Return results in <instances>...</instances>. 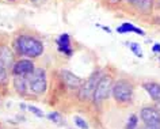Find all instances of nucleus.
Listing matches in <instances>:
<instances>
[{
    "label": "nucleus",
    "instance_id": "obj_22",
    "mask_svg": "<svg viewBox=\"0 0 160 129\" xmlns=\"http://www.w3.org/2000/svg\"><path fill=\"white\" fill-rule=\"evenodd\" d=\"M142 129H160V126H149V125H145Z\"/></svg>",
    "mask_w": 160,
    "mask_h": 129
},
{
    "label": "nucleus",
    "instance_id": "obj_9",
    "mask_svg": "<svg viewBox=\"0 0 160 129\" xmlns=\"http://www.w3.org/2000/svg\"><path fill=\"white\" fill-rule=\"evenodd\" d=\"M61 79H62L64 84L69 88H80V86L84 82L82 78L72 74L71 71H61Z\"/></svg>",
    "mask_w": 160,
    "mask_h": 129
},
{
    "label": "nucleus",
    "instance_id": "obj_6",
    "mask_svg": "<svg viewBox=\"0 0 160 129\" xmlns=\"http://www.w3.org/2000/svg\"><path fill=\"white\" fill-rule=\"evenodd\" d=\"M142 122L149 126H160V111L156 107H142L140 111Z\"/></svg>",
    "mask_w": 160,
    "mask_h": 129
},
{
    "label": "nucleus",
    "instance_id": "obj_14",
    "mask_svg": "<svg viewBox=\"0 0 160 129\" xmlns=\"http://www.w3.org/2000/svg\"><path fill=\"white\" fill-rule=\"evenodd\" d=\"M137 8L140 10V13H144V14H149L151 10H152V6H153V0H138L136 3Z\"/></svg>",
    "mask_w": 160,
    "mask_h": 129
},
{
    "label": "nucleus",
    "instance_id": "obj_23",
    "mask_svg": "<svg viewBox=\"0 0 160 129\" xmlns=\"http://www.w3.org/2000/svg\"><path fill=\"white\" fill-rule=\"evenodd\" d=\"M153 23H155V25H159V26H160V17H156V18L153 19Z\"/></svg>",
    "mask_w": 160,
    "mask_h": 129
},
{
    "label": "nucleus",
    "instance_id": "obj_3",
    "mask_svg": "<svg viewBox=\"0 0 160 129\" xmlns=\"http://www.w3.org/2000/svg\"><path fill=\"white\" fill-rule=\"evenodd\" d=\"M111 92L118 103H129L133 98V86L128 80H118L113 83Z\"/></svg>",
    "mask_w": 160,
    "mask_h": 129
},
{
    "label": "nucleus",
    "instance_id": "obj_20",
    "mask_svg": "<svg viewBox=\"0 0 160 129\" xmlns=\"http://www.w3.org/2000/svg\"><path fill=\"white\" fill-rule=\"evenodd\" d=\"M25 106H26V105H25ZM26 107H27V110H29L30 113H33V114H35L37 117H43V111H41L38 107L30 106V105H29V106H26Z\"/></svg>",
    "mask_w": 160,
    "mask_h": 129
},
{
    "label": "nucleus",
    "instance_id": "obj_26",
    "mask_svg": "<svg viewBox=\"0 0 160 129\" xmlns=\"http://www.w3.org/2000/svg\"><path fill=\"white\" fill-rule=\"evenodd\" d=\"M102 29H103V30H106V31H109V33H111V30L109 29V27H106V26H102Z\"/></svg>",
    "mask_w": 160,
    "mask_h": 129
},
{
    "label": "nucleus",
    "instance_id": "obj_16",
    "mask_svg": "<svg viewBox=\"0 0 160 129\" xmlns=\"http://www.w3.org/2000/svg\"><path fill=\"white\" fill-rule=\"evenodd\" d=\"M126 45H128V48L133 52V53L137 56V57H142L144 56V53H142V49L140 48V45L137 42H126Z\"/></svg>",
    "mask_w": 160,
    "mask_h": 129
},
{
    "label": "nucleus",
    "instance_id": "obj_17",
    "mask_svg": "<svg viewBox=\"0 0 160 129\" xmlns=\"http://www.w3.org/2000/svg\"><path fill=\"white\" fill-rule=\"evenodd\" d=\"M138 124V117L136 114H132L129 118H128V122L125 125V129H136Z\"/></svg>",
    "mask_w": 160,
    "mask_h": 129
},
{
    "label": "nucleus",
    "instance_id": "obj_8",
    "mask_svg": "<svg viewBox=\"0 0 160 129\" xmlns=\"http://www.w3.org/2000/svg\"><path fill=\"white\" fill-rule=\"evenodd\" d=\"M56 44H57L58 52L60 53H62L64 56L71 57V56L73 54V49H72V46H71V37L67 33L60 35V37L56 39Z\"/></svg>",
    "mask_w": 160,
    "mask_h": 129
},
{
    "label": "nucleus",
    "instance_id": "obj_10",
    "mask_svg": "<svg viewBox=\"0 0 160 129\" xmlns=\"http://www.w3.org/2000/svg\"><path fill=\"white\" fill-rule=\"evenodd\" d=\"M0 65L6 67L8 71L14 65V54L10 48L6 45H0Z\"/></svg>",
    "mask_w": 160,
    "mask_h": 129
},
{
    "label": "nucleus",
    "instance_id": "obj_13",
    "mask_svg": "<svg viewBox=\"0 0 160 129\" xmlns=\"http://www.w3.org/2000/svg\"><path fill=\"white\" fill-rule=\"evenodd\" d=\"M14 87L19 94H26L27 91V76H15L14 78Z\"/></svg>",
    "mask_w": 160,
    "mask_h": 129
},
{
    "label": "nucleus",
    "instance_id": "obj_5",
    "mask_svg": "<svg viewBox=\"0 0 160 129\" xmlns=\"http://www.w3.org/2000/svg\"><path fill=\"white\" fill-rule=\"evenodd\" d=\"M99 79H101V71H95L94 74L91 75L86 82H83V84L80 86V88H79V98L82 101H88V99L92 98Z\"/></svg>",
    "mask_w": 160,
    "mask_h": 129
},
{
    "label": "nucleus",
    "instance_id": "obj_12",
    "mask_svg": "<svg viewBox=\"0 0 160 129\" xmlns=\"http://www.w3.org/2000/svg\"><path fill=\"white\" fill-rule=\"evenodd\" d=\"M117 33L119 34H126V33H134L137 35H145V31L142 29H138V27H136L134 25H132L129 22H123L121 26L117 27Z\"/></svg>",
    "mask_w": 160,
    "mask_h": 129
},
{
    "label": "nucleus",
    "instance_id": "obj_24",
    "mask_svg": "<svg viewBox=\"0 0 160 129\" xmlns=\"http://www.w3.org/2000/svg\"><path fill=\"white\" fill-rule=\"evenodd\" d=\"M128 3H130V4H136V3L138 2V0H126Z\"/></svg>",
    "mask_w": 160,
    "mask_h": 129
},
{
    "label": "nucleus",
    "instance_id": "obj_19",
    "mask_svg": "<svg viewBox=\"0 0 160 129\" xmlns=\"http://www.w3.org/2000/svg\"><path fill=\"white\" fill-rule=\"evenodd\" d=\"M73 121H75V125L78 128H80V129H88V124H87V121L83 120L82 117H75Z\"/></svg>",
    "mask_w": 160,
    "mask_h": 129
},
{
    "label": "nucleus",
    "instance_id": "obj_1",
    "mask_svg": "<svg viewBox=\"0 0 160 129\" xmlns=\"http://www.w3.org/2000/svg\"><path fill=\"white\" fill-rule=\"evenodd\" d=\"M15 48L18 53L30 59L39 57L43 53V44L35 37H30V35H19L15 41Z\"/></svg>",
    "mask_w": 160,
    "mask_h": 129
},
{
    "label": "nucleus",
    "instance_id": "obj_29",
    "mask_svg": "<svg viewBox=\"0 0 160 129\" xmlns=\"http://www.w3.org/2000/svg\"><path fill=\"white\" fill-rule=\"evenodd\" d=\"M8 2H14V0H8Z\"/></svg>",
    "mask_w": 160,
    "mask_h": 129
},
{
    "label": "nucleus",
    "instance_id": "obj_4",
    "mask_svg": "<svg viewBox=\"0 0 160 129\" xmlns=\"http://www.w3.org/2000/svg\"><path fill=\"white\" fill-rule=\"evenodd\" d=\"M111 88H113V79H111V76L109 75L101 76V79H99V82L97 84V88H95L94 96H92L94 101L97 103H101L103 101H106L111 92Z\"/></svg>",
    "mask_w": 160,
    "mask_h": 129
},
{
    "label": "nucleus",
    "instance_id": "obj_11",
    "mask_svg": "<svg viewBox=\"0 0 160 129\" xmlns=\"http://www.w3.org/2000/svg\"><path fill=\"white\" fill-rule=\"evenodd\" d=\"M144 90L148 92V95L151 96L153 101H160V83H155V82H147L142 84Z\"/></svg>",
    "mask_w": 160,
    "mask_h": 129
},
{
    "label": "nucleus",
    "instance_id": "obj_21",
    "mask_svg": "<svg viewBox=\"0 0 160 129\" xmlns=\"http://www.w3.org/2000/svg\"><path fill=\"white\" fill-rule=\"evenodd\" d=\"M152 50H153L155 53H160V44H155V45L152 46Z\"/></svg>",
    "mask_w": 160,
    "mask_h": 129
},
{
    "label": "nucleus",
    "instance_id": "obj_25",
    "mask_svg": "<svg viewBox=\"0 0 160 129\" xmlns=\"http://www.w3.org/2000/svg\"><path fill=\"white\" fill-rule=\"evenodd\" d=\"M118 2H119V0H109V3H111V4H117Z\"/></svg>",
    "mask_w": 160,
    "mask_h": 129
},
{
    "label": "nucleus",
    "instance_id": "obj_27",
    "mask_svg": "<svg viewBox=\"0 0 160 129\" xmlns=\"http://www.w3.org/2000/svg\"><path fill=\"white\" fill-rule=\"evenodd\" d=\"M158 107H159V110H160V101H158Z\"/></svg>",
    "mask_w": 160,
    "mask_h": 129
},
{
    "label": "nucleus",
    "instance_id": "obj_7",
    "mask_svg": "<svg viewBox=\"0 0 160 129\" xmlns=\"http://www.w3.org/2000/svg\"><path fill=\"white\" fill-rule=\"evenodd\" d=\"M35 70L33 61L30 60H19L12 65L11 72L14 76H27Z\"/></svg>",
    "mask_w": 160,
    "mask_h": 129
},
{
    "label": "nucleus",
    "instance_id": "obj_15",
    "mask_svg": "<svg viewBox=\"0 0 160 129\" xmlns=\"http://www.w3.org/2000/svg\"><path fill=\"white\" fill-rule=\"evenodd\" d=\"M48 118H49L53 124L58 125V126H64V125H65V120H64V117L60 114L58 111H52V113H49V114H48Z\"/></svg>",
    "mask_w": 160,
    "mask_h": 129
},
{
    "label": "nucleus",
    "instance_id": "obj_18",
    "mask_svg": "<svg viewBox=\"0 0 160 129\" xmlns=\"http://www.w3.org/2000/svg\"><path fill=\"white\" fill-rule=\"evenodd\" d=\"M8 83V70L6 67L0 65V84H7Z\"/></svg>",
    "mask_w": 160,
    "mask_h": 129
},
{
    "label": "nucleus",
    "instance_id": "obj_28",
    "mask_svg": "<svg viewBox=\"0 0 160 129\" xmlns=\"http://www.w3.org/2000/svg\"><path fill=\"white\" fill-rule=\"evenodd\" d=\"M31 2H34V3H37V2H42V0H31Z\"/></svg>",
    "mask_w": 160,
    "mask_h": 129
},
{
    "label": "nucleus",
    "instance_id": "obj_2",
    "mask_svg": "<svg viewBox=\"0 0 160 129\" xmlns=\"http://www.w3.org/2000/svg\"><path fill=\"white\" fill-rule=\"evenodd\" d=\"M27 84L34 94H43L46 91V72L42 68H35L30 75H27Z\"/></svg>",
    "mask_w": 160,
    "mask_h": 129
}]
</instances>
